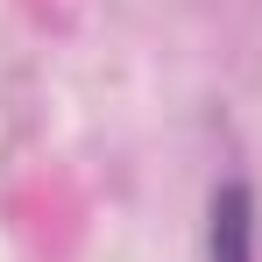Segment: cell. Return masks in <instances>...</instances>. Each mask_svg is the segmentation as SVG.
<instances>
[{
	"label": "cell",
	"mask_w": 262,
	"mask_h": 262,
	"mask_svg": "<svg viewBox=\"0 0 262 262\" xmlns=\"http://www.w3.org/2000/svg\"><path fill=\"white\" fill-rule=\"evenodd\" d=\"M206 262H255V191L241 177L213 184V206H206Z\"/></svg>",
	"instance_id": "6da1fadb"
}]
</instances>
